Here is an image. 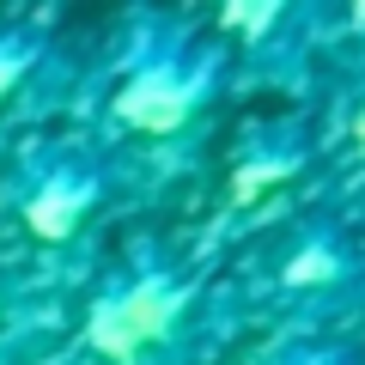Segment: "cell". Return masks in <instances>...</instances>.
<instances>
[{"mask_svg":"<svg viewBox=\"0 0 365 365\" xmlns=\"http://www.w3.org/2000/svg\"><path fill=\"white\" fill-rule=\"evenodd\" d=\"M189 304L195 280L165 256H140L110 287H98L86 311V347L110 365H153L165 347H177Z\"/></svg>","mask_w":365,"mask_h":365,"instance_id":"6da1fadb","label":"cell"},{"mask_svg":"<svg viewBox=\"0 0 365 365\" xmlns=\"http://www.w3.org/2000/svg\"><path fill=\"white\" fill-rule=\"evenodd\" d=\"M220 67H225V49H213V43L207 49H195V43H158V49H146L122 73L110 110L134 134H182L201 116V104L213 98Z\"/></svg>","mask_w":365,"mask_h":365,"instance_id":"7a4b0ae2","label":"cell"},{"mask_svg":"<svg viewBox=\"0 0 365 365\" xmlns=\"http://www.w3.org/2000/svg\"><path fill=\"white\" fill-rule=\"evenodd\" d=\"M110 177L104 165L91 153H55L37 177L25 182V195H19V213H25V232L43 237V244H61L86 225V213L104 201Z\"/></svg>","mask_w":365,"mask_h":365,"instance_id":"3957f363","label":"cell"},{"mask_svg":"<svg viewBox=\"0 0 365 365\" xmlns=\"http://www.w3.org/2000/svg\"><path fill=\"white\" fill-rule=\"evenodd\" d=\"M353 274V250L335 232H304L280 262V292H329Z\"/></svg>","mask_w":365,"mask_h":365,"instance_id":"277c9868","label":"cell"},{"mask_svg":"<svg viewBox=\"0 0 365 365\" xmlns=\"http://www.w3.org/2000/svg\"><path fill=\"white\" fill-rule=\"evenodd\" d=\"M43 49H49V31H43V25H25V19L0 25V104L25 91V79L37 73Z\"/></svg>","mask_w":365,"mask_h":365,"instance_id":"5b68a950","label":"cell"},{"mask_svg":"<svg viewBox=\"0 0 365 365\" xmlns=\"http://www.w3.org/2000/svg\"><path fill=\"white\" fill-rule=\"evenodd\" d=\"M287 19H292L287 0H232V6L220 13V25L232 31V37H244L250 49H262V43H268L274 31L287 25Z\"/></svg>","mask_w":365,"mask_h":365,"instance_id":"8992f818","label":"cell"},{"mask_svg":"<svg viewBox=\"0 0 365 365\" xmlns=\"http://www.w3.org/2000/svg\"><path fill=\"white\" fill-rule=\"evenodd\" d=\"M347 134H353V146L365 153V91H359V104H353V116H347Z\"/></svg>","mask_w":365,"mask_h":365,"instance_id":"52a82bcc","label":"cell"},{"mask_svg":"<svg viewBox=\"0 0 365 365\" xmlns=\"http://www.w3.org/2000/svg\"><path fill=\"white\" fill-rule=\"evenodd\" d=\"M304 365H335V359H304Z\"/></svg>","mask_w":365,"mask_h":365,"instance_id":"ba28073f","label":"cell"}]
</instances>
